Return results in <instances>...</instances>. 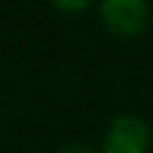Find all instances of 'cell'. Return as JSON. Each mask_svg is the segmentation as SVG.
<instances>
[{"mask_svg":"<svg viewBox=\"0 0 153 153\" xmlns=\"http://www.w3.org/2000/svg\"><path fill=\"white\" fill-rule=\"evenodd\" d=\"M50 2L60 12H81L91 5V0H50Z\"/></svg>","mask_w":153,"mask_h":153,"instance_id":"obj_3","label":"cell"},{"mask_svg":"<svg viewBox=\"0 0 153 153\" xmlns=\"http://www.w3.org/2000/svg\"><path fill=\"white\" fill-rule=\"evenodd\" d=\"M57 153H96L91 146H84V143H69V146H62Z\"/></svg>","mask_w":153,"mask_h":153,"instance_id":"obj_4","label":"cell"},{"mask_svg":"<svg viewBox=\"0 0 153 153\" xmlns=\"http://www.w3.org/2000/svg\"><path fill=\"white\" fill-rule=\"evenodd\" d=\"M151 127L139 115H120L103 136V153H146L151 146Z\"/></svg>","mask_w":153,"mask_h":153,"instance_id":"obj_2","label":"cell"},{"mask_svg":"<svg viewBox=\"0 0 153 153\" xmlns=\"http://www.w3.org/2000/svg\"><path fill=\"white\" fill-rule=\"evenodd\" d=\"M100 19L112 36L134 38L148 24V0H100Z\"/></svg>","mask_w":153,"mask_h":153,"instance_id":"obj_1","label":"cell"}]
</instances>
